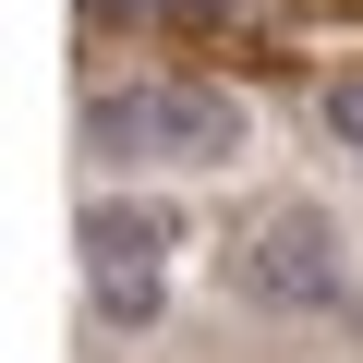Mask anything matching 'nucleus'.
<instances>
[{"mask_svg":"<svg viewBox=\"0 0 363 363\" xmlns=\"http://www.w3.org/2000/svg\"><path fill=\"white\" fill-rule=\"evenodd\" d=\"M157 255H169V206H85V267H97V315L109 327H157L169 315Z\"/></svg>","mask_w":363,"mask_h":363,"instance_id":"nucleus-3","label":"nucleus"},{"mask_svg":"<svg viewBox=\"0 0 363 363\" xmlns=\"http://www.w3.org/2000/svg\"><path fill=\"white\" fill-rule=\"evenodd\" d=\"M230 291L255 315H351V267H339V230L315 206H267L242 242H230Z\"/></svg>","mask_w":363,"mask_h":363,"instance_id":"nucleus-1","label":"nucleus"},{"mask_svg":"<svg viewBox=\"0 0 363 363\" xmlns=\"http://www.w3.org/2000/svg\"><path fill=\"white\" fill-rule=\"evenodd\" d=\"M85 145L97 157H230L242 109L218 85H121V97L85 109Z\"/></svg>","mask_w":363,"mask_h":363,"instance_id":"nucleus-2","label":"nucleus"},{"mask_svg":"<svg viewBox=\"0 0 363 363\" xmlns=\"http://www.w3.org/2000/svg\"><path fill=\"white\" fill-rule=\"evenodd\" d=\"M327 133H339V145H363V73H339V85H327Z\"/></svg>","mask_w":363,"mask_h":363,"instance_id":"nucleus-4","label":"nucleus"},{"mask_svg":"<svg viewBox=\"0 0 363 363\" xmlns=\"http://www.w3.org/2000/svg\"><path fill=\"white\" fill-rule=\"evenodd\" d=\"M85 13H206V0H85Z\"/></svg>","mask_w":363,"mask_h":363,"instance_id":"nucleus-5","label":"nucleus"}]
</instances>
